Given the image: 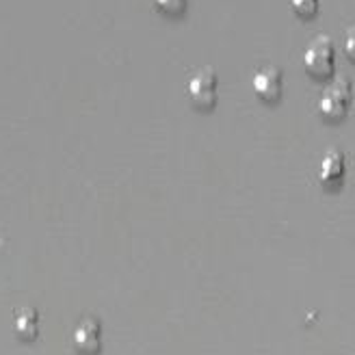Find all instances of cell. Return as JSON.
Here are the masks:
<instances>
[{
  "label": "cell",
  "mask_w": 355,
  "mask_h": 355,
  "mask_svg": "<svg viewBox=\"0 0 355 355\" xmlns=\"http://www.w3.org/2000/svg\"><path fill=\"white\" fill-rule=\"evenodd\" d=\"M154 3L163 13L169 15H180L187 9V0H154Z\"/></svg>",
  "instance_id": "ba28073f"
},
{
  "label": "cell",
  "mask_w": 355,
  "mask_h": 355,
  "mask_svg": "<svg viewBox=\"0 0 355 355\" xmlns=\"http://www.w3.org/2000/svg\"><path fill=\"white\" fill-rule=\"evenodd\" d=\"M15 334L24 340H33L40 331V314L33 308H24L15 314V323H13Z\"/></svg>",
  "instance_id": "52a82bcc"
},
{
  "label": "cell",
  "mask_w": 355,
  "mask_h": 355,
  "mask_svg": "<svg viewBox=\"0 0 355 355\" xmlns=\"http://www.w3.org/2000/svg\"><path fill=\"white\" fill-rule=\"evenodd\" d=\"M347 50H349V55H351V57L355 55V50H353V31H351V40L347 42Z\"/></svg>",
  "instance_id": "30bf717a"
},
{
  "label": "cell",
  "mask_w": 355,
  "mask_h": 355,
  "mask_svg": "<svg viewBox=\"0 0 355 355\" xmlns=\"http://www.w3.org/2000/svg\"><path fill=\"white\" fill-rule=\"evenodd\" d=\"M189 98L200 109H210L217 102V74L215 69L202 67L189 80Z\"/></svg>",
  "instance_id": "3957f363"
},
{
  "label": "cell",
  "mask_w": 355,
  "mask_h": 355,
  "mask_svg": "<svg viewBox=\"0 0 355 355\" xmlns=\"http://www.w3.org/2000/svg\"><path fill=\"white\" fill-rule=\"evenodd\" d=\"M334 63H336V52L334 44L325 35H318L314 42L306 48L304 52V67L312 78H329L334 72Z\"/></svg>",
  "instance_id": "6da1fadb"
},
{
  "label": "cell",
  "mask_w": 355,
  "mask_h": 355,
  "mask_svg": "<svg viewBox=\"0 0 355 355\" xmlns=\"http://www.w3.org/2000/svg\"><path fill=\"white\" fill-rule=\"evenodd\" d=\"M254 92L260 100L273 102L282 96V87H284V78H282V69L275 65H264L260 67L254 80Z\"/></svg>",
  "instance_id": "5b68a950"
},
{
  "label": "cell",
  "mask_w": 355,
  "mask_h": 355,
  "mask_svg": "<svg viewBox=\"0 0 355 355\" xmlns=\"http://www.w3.org/2000/svg\"><path fill=\"white\" fill-rule=\"evenodd\" d=\"M345 169H347L345 154L338 152V150H329L321 158V163H318V180H321L325 187H331V184L343 180Z\"/></svg>",
  "instance_id": "8992f818"
},
{
  "label": "cell",
  "mask_w": 355,
  "mask_h": 355,
  "mask_svg": "<svg viewBox=\"0 0 355 355\" xmlns=\"http://www.w3.org/2000/svg\"><path fill=\"white\" fill-rule=\"evenodd\" d=\"M72 345L83 355H96L100 351V323L98 318H80L72 331Z\"/></svg>",
  "instance_id": "277c9868"
},
{
  "label": "cell",
  "mask_w": 355,
  "mask_h": 355,
  "mask_svg": "<svg viewBox=\"0 0 355 355\" xmlns=\"http://www.w3.org/2000/svg\"><path fill=\"white\" fill-rule=\"evenodd\" d=\"M351 104V83L345 78H336L325 87V92L318 98V109L327 119H340L347 115Z\"/></svg>",
  "instance_id": "7a4b0ae2"
},
{
  "label": "cell",
  "mask_w": 355,
  "mask_h": 355,
  "mask_svg": "<svg viewBox=\"0 0 355 355\" xmlns=\"http://www.w3.org/2000/svg\"><path fill=\"white\" fill-rule=\"evenodd\" d=\"M291 7L299 15H312L318 9V0H291Z\"/></svg>",
  "instance_id": "9c48e42d"
}]
</instances>
